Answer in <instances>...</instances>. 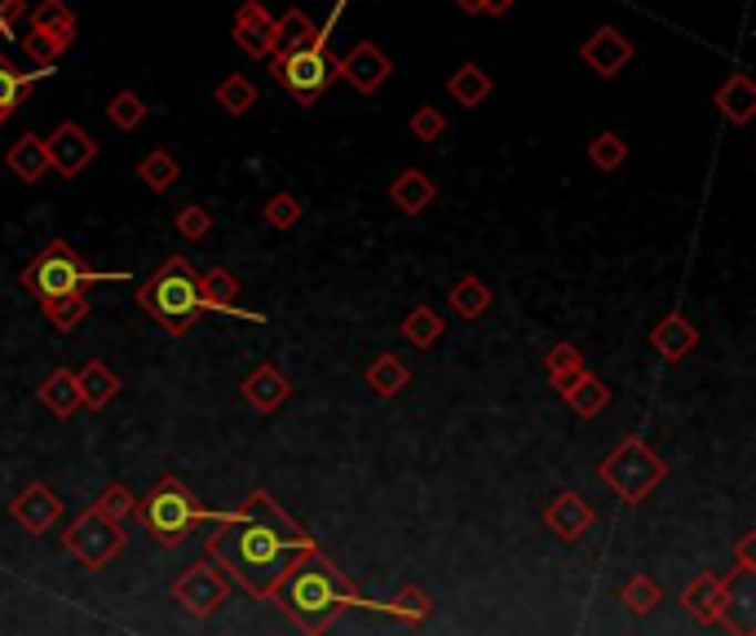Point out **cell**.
<instances>
[{"instance_id": "obj_8", "label": "cell", "mask_w": 756, "mask_h": 636, "mask_svg": "<svg viewBox=\"0 0 756 636\" xmlns=\"http://www.w3.org/2000/svg\"><path fill=\"white\" fill-rule=\"evenodd\" d=\"M62 548H67L80 566L102 571L106 562H115V557L124 553V526H115V522H106V517H98V513L89 509V513H80V517L62 531Z\"/></svg>"}, {"instance_id": "obj_16", "label": "cell", "mask_w": 756, "mask_h": 636, "mask_svg": "<svg viewBox=\"0 0 756 636\" xmlns=\"http://www.w3.org/2000/svg\"><path fill=\"white\" fill-rule=\"evenodd\" d=\"M239 393H244V402L253 407V411H262V416H270V411H279L284 402H288V393H293V384H288V376L275 367V362H262V367H253L248 376H244V384H239Z\"/></svg>"}, {"instance_id": "obj_13", "label": "cell", "mask_w": 756, "mask_h": 636, "mask_svg": "<svg viewBox=\"0 0 756 636\" xmlns=\"http://www.w3.org/2000/svg\"><path fill=\"white\" fill-rule=\"evenodd\" d=\"M633 40L620 31V27H597L584 44H580V58H584V66L589 71H597L602 80H615L629 62H633Z\"/></svg>"}, {"instance_id": "obj_44", "label": "cell", "mask_w": 756, "mask_h": 636, "mask_svg": "<svg viewBox=\"0 0 756 636\" xmlns=\"http://www.w3.org/2000/svg\"><path fill=\"white\" fill-rule=\"evenodd\" d=\"M302 222V199H293V195H275L270 204H266V226H275V230H293Z\"/></svg>"}, {"instance_id": "obj_37", "label": "cell", "mask_w": 756, "mask_h": 636, "mask_svg": "<svg viewBox=\"0 0 756 636\" xmlns=\"http://www.w3.org/2000/svg\"><path fill=\"white\" fill-rule=\"evenodd\" d=\"M217 106H222L226 115H248V111L257 106V84L244 80V75L222 80V84H217Z\"/></svg>"}, {"instance_id": "obj_6", "label": "cell", "mask_w": 756, "mask_h": 636, "mask_svg": "<svg viewBox=\"0 0 756 636\" xmlns=\"http://www.w3.org/2000/svg\"><path fill=\"white\" fill-rule=\"evenodd\" d=\"M597 478H602V486H611L624 504H642L655 486L668 482V460H664L660 451H651L646 438L629 433V438L597 464Z\"/></svg>"}, {"instance_id": "obj_18", "label": "cell", "mask_w": 756, "mask_h": 636, "mask_svg": "<svg viewBox=\"0 0 756 636\" xmlns=\"http://www.w3.org/2000/svg\"><path fill=\"white\" fill-rule=\"evenodd\" d=\"M651 345H655V353H660L664 362H682V358H691V353L699 349V327H695L686 315H668L655 322Z\"/></svg>"}, {"instance_id": "obj_25", "label": "cell", "mask_w": 756, "mask_h": 636, "mask_svg": "<svg viewBox=\"0 0 756 636\" xmlns=\"http://www.w3.org/2000/svg\"><path fill=\"white\" fill-rule=\"evenodd\" d=\"M717 606H722V579L717 575H699V579H691L686 584V593H682V611L695 619V624H717Z\"/></svg>"}, {"instance_id": "obj_41", "label": "cell", "mask_w": 756, "mask_h": 636, "mask_svg": "<svg viewBox=\"0 0 756 636\" xmlns=\"http://www.w3.org/2000/svg\"><path fill=\"white\" fill-rule=\"evenodd\" d=\"M660 602H664V593H660V584H655L651 575H633V579L624 584V606H629L633 615H651Z\"/></svg>"}, {"instance_id": "obj_47", "label": "cell", "mask_w": 756, "mask_h": 636, "mask_svg": "<svg viewBox=\"0 0 756 636\" xmlns=\"http://www.w3.org/2000/svg\"><path fill=\"white\" fill-rule=\"evenodd\" d=\"M735 557H739V566H756V535L748 531L744 540H739V548H735Z\"/></svg>"}, {"instance_id": "obj_19", "label": "cell", "mask_w": 756, "mask_h": 636, "mask_svg": "<svg viewBox=\"0 0 756 636\" xmlns=\"http://www.w3.org/2000/svg\"><path fill=\"white\" fill-rule=\"evenodd\" d=\"M200 297H204V310H222V315H231V318L266 322L262 315L239 310V279H235L231 270H222V266H213V270H204V275H200Z\"/></svg>"}, {"instance_id": "obj_20", "label": "cell", "mask_w": 756, "mask_h": 636, "mask_svg": "<svg viewBox=\"0 0 756 636\" xmlns=\"http://www.w3.org/2000/svg\"><path fill=\"white\" fill-rule=\"evenodd\" d=\"M713 102H717V111H722V120L726 124H748L756 115V84L748 71H735L717 93H713Z\"/></svg>"}, {"instance_id": "obj_43", "label": "cell", "mask_w": 756, "mask_h": 636, "mask_svg": "<svg viewBox=\"0 0 756 636\" xmlns=\"http://www.w3.org/2000/svg\"><path fill=\"white\" fill-rule=\"evenodd\" d=\"M208 230H213V213H208L204 204H186V208L177 213V235H182V239L200 244Z\"/></svg>"}, {"instance_id": "obj_17", "label": "cell", "mask_w": 756, "mask_h": 636, "mask_svg": "<svg viewBox=\"0 0 756 636\" xmlns=\"http://www.w3.org/2000/svg\"><path fill=\"white\" fill-rule=\"evenodd\" d=\"M389 58H385V49H377V44H355L341 62H337V75H346L359 93H377L380 84L389 80Z\"/></svg>"}, {"instance_id": "obj_3", "label": "cell", "mask_w": 756, "mask_h": 636, "mask_svg": "<svg viewBox=\"0 0 756 636\" xmlns=\"http://www.w3.org/2000/svg\"><path fill=\"white\" fill-rule=\"evenodd\" d=\"M137 306L155 318L168 336H186L204 310V297H200V275L191 270L186 257H168L142 288H137Z\"/></svg>"}, {"instance_id": "obj_39", "label": "cell", "mask_w": 756, "mask_h": 636, "mask_svg": "<svg viewBox=\"0 0 756 636\" xmlns=\"http://www.w3.org/2000/svg\"><path fill=\"white\" fill-rule=\"evenodd\" d=\"M589 160H593L602 173H615V168L629 160V142H624L620 133L606 129V133H597V137L589 142Z\"/></svg>"}, {"instance_id": "obj_49", "label": "cell", "mask_w": 756, "mask_h": 636, "mask_svg": "<svg viewBox=\"0 0 756 636\" xmlns=\"http://www.w3.org/2000/svg\"><path fill=\"white\" fill-rule=\"evenodd\" d=\"M456 4H460L464 13H482V4H487V0H456Z\"/></svg>"}, {"instance_id": "obj_42", "label": "cell", "mask_w": 756, "mask_h": 636, "mask_svg": "<svg viewBox=\"0 0 756 636\" xmlns=\"http://www.w3.org/2000/svg\"><path fill=\"white\" fill-rule=\"evenodd\" d=\"M106 115H111L115 129H137V124L146 120V102H142L137 93H115L111 106H106Z\"/></svg>"}, {"instance_id": "obj_34", "label": "cell", "mask_w": 756, "mask_h": 636, "mask_svg": "<svg viewBox=\"0 0 756 636\" xmlns=\"http://www.w3.org/2000/svg\"><path fill=\"white\" fill-rule=\"evenodd\" d=\"M93 513L106 517V522H115V526H124L129 517H137V500H133V491H129L124 482H111V486L93 500Z\"/></svg>"}, {"instance_id": "obj_45", "label": "cell", "mask_w": 756, "mask_h": 636, "mask_svg": "<svg viewBox=\"0 0 756 636\" xmlns=\"http://www.w3.org/2000/svg\"><path fill=\"white\" fill-rule=\"evenodd\" d=\"M442 133H447V120H442L438 106H420V111L411 115V137H416V142H438Z\"/></svg>"}, {"instance_id": "obj_26", "label": "cell", "mask_w": 756, "mask_h": 636, "mask_svg": "<svg viewBox=\"0 0 756 636\" xmlns=\"http://www.w3.org/2000/svg\"><path fill=\"white\" fill-rule=\"evenodd\" d=\"M328 35L315 27V18L310 13H302V9H288L284 18H275V53L279 49H310V44H324Z\"/></svg>"}, {"instance_id": "obj_33", "label": "cell", "mask_w": 756, "mask_h": 636, "mask_svg": "<svg viewBox=\"0 0 756 636\" xmlns=\"http://www.w3.org/2000/svg\"><path fill=\"white\" fill-rule=\"evenodd\" d=\"M402 340L407 345H416V349H429V345H438L442 340V315L433 310V306H416L411 315L402 318Z\"/></svg>"}, {"instance_id": "obj_11", "label": "cell", "mask_w": 756, "mask_h": 636, "mask_svg": "<svg viewBox=\"0 0 756 636\" xmlns=\"http://www.w3.org/2000/svg\"><path fill=\"white\" fill-rule=\"evenodd\" d=\"M9 517L27 531V535H49L62 517V500L53 495V486L44 482H27L13 500H9Z\"/></svg>"}, {"instance_id": "obj_46", "label": "cell", "mask_w": 756, "mask_h": 636, "mask_svg": "<svg viewBox=\"0 0 756 636\" xmlns=\"http://www.w3.org/2000/svg\"><path fill=\"white\" fill-rule=\"evenodd\" d=\"M22 13H27V0H0V35H9Z\"/></svg>"}, {"instance_id": "obj_28", "label": "cell", "mask_w": 756, "mask_h": 636, "mask_svg": "<svg viewBox=\"0 0 756 636\" xmlns=\"http://www.w3.org/2000/svg\"><path fill=\"white\" fill-rule=\"evenodd\" d=\"M562 398H566V407H571L575 416H584V420H593V416H602V411L611 407V389H606V380H597L593 371H584Z\"/></svg>"}, {"instance_id": "obj_7", "label": "cell", "mask_w": 756, "mask_h": 636, "mask_svg": "<svg viewBox=\"0 0 756 636\" xmlns=\"http://www.w3.org/2000/svg\"><path fill=\"white\" fill-rule=\"evenodd\" d=\"M270 71H275V80L288 89V98L302 102V106H315V102L328 93V84L337 80V62L328 58L324 44L270 53Z\"/></svg>"}, {"instance_id": "obj_27", "label": "cell", "mask_w": 756, "mask_h": 636, "mask_svg": "<svg viewBox=\"0 0 756 636\" xmlns=\"http://www.w3.org/2000/svg\"><path fill=\"white\" fill-rule=\"evenodd\" d=\"M544 371H549V384H553L558 393H566L589 367H584V353H580L571 340H558V345L544 353Z\"/></svg>"}, {"instance_id": "obj_2", "label": "cell", "mask_w": 756, "mask_h": 636, "mask_svg": "<svg viewBox=\"0 0 756 636\" xmlns=\"http://www.w3.org/2000/svg\"><path fill=\"white\" fill-rule=\"evenodd\" d=\"M270 602L302 628V636H324L341 615H350V611L389 615V619H402L407 628H420V624L429 619V611H433L429 597H425L416 584L398 588L394 602H368V597L355 588V579H350L324 548L302 553V557L288 566V575L275 584Z\"/></svg>"}, {"instance_id": "obj_21", "label": "cell", "mask_w": 756, "mask_h": 636, "mask_svg": "<svg viewBox=\"0 0 756 636\" xmlns=\"http://www.w3.org/2000/svg\"><path fill=\"white\" fill-rule=\"evenodd\" d=\"M35 398H40V407H44V411H53L58 420L75 416V411H80V384H75V371H71V367H53V371L40 380Z\"/></svg>"}, {"instance_id": "obj_23", "label": "cell", "mask_w": 756, "mask_h": 636, "mask_svg": "<svg viewBox=\"0 0 756 636\" xmlns=\"http://www.w3.org/2000/svg\"><path fill=\"white\" fill-rule=\"evenodd\" d=\"M4 164L13 168V177H18V182H40V177H49V173H53V168H49L44 137H35V133H22V137L9 146Z\"/></svg>"}, {"instance_id": "obj_5", "label": "cell", "mask_w": 756, "mask_h": 636, "mask_svg": "<svg viewBox=\"0 0 756 636\" xmlns=\"http://www.w3.org/2000/svg\"><path fill=\"white\" fill-rule=\"evenodd\" d=\"M40 306L44 301H58V297H71V293H89V284H124V275H106V270H89L80 261V253L67 244V239H53L18 279Z\"/></svg>"}, {"instance_id": "obj_10", "label": "cell", "mask_w": 756, "mask_h": 636, "mask_svg": "<svg viewBox=\"0 0 756 636\" xmlns=\"http://www.w3.org/2000/svg\"><path fill=\"white\" fill-rule=\"evenodd\" d=\"M717 624H726L731 636H756V566H735L722 579Z\"/></svg>"}, {"instance_id": "obj_14", "label": "cell", "mask_w": 756, "mask_h": 636, "mask_svg": "<svg viewBox=\"0 0 756 636\" xmlns=\"http://www.w3.org/2000/svg\"><path fill=\"white\" fill-rule=\"evenodd\" d=\"M593 522H597V513H593V504H589L580 491H562V495H553V504L544 509V526H549L562 544H580V540L593 531Z\"/></svg>"}, {"instance_id": "obj_40", "label": "cell", "mask_w": 756, "mask_h": 636, "mask_svg": "<svg viewBox=\"0 0 756 636\" xmlns=\"http://www.w3.org/2000/svg\"><path fill=\"white\" fill-rule=\"evenodd\" d=\"M71 40H75V35H44V31H31V35H22V53H27L40 71H49V66H53V58H58Z\"/></svg>"}, {"instance_id": "obj_12", "label": "cell", "mask_w": 756, "mask_h": 636, "mask_svg": "<svg viewBox=\"0 0 756 636\" xmlns=\"http://www.w3.org/2000/svg\"><path fill=\"white\" fill-rule=\"evenodd\" d=\"M44 151H49V168L58 177H80L98 160V142L80 124H58L53 137L44 142Z\"/></svg>"}, {"instance_id": "obj_35", "label": "cell", "mask_w": 756, "mask_h": 636, "mask_svg": "<svg viewBox=\"0 0 756 636\" xmlns=\"http://www.w3.org/2000/svg\"><path fill=\"white\" fill-rule=\"evenodd\" d=\"M40 310H44V318L53 322V331H75V327L89 318V293H71V297L44 301Z\"/></svg>"}, {"instance_id": "obj_30", "label": "cell", "mask_w": 756, "mask_h": 636, "mask_svg": "<svg viewBox=\"0 0 756 636\" xmlns=\"http://www.w3.org/2000/svg\"><path fill=\"white\" fill-rule=\"evenodd\" d=\"M491 301H496V293H491V284H482L478 275H464V279L451 288V310L460 318H482L491 310Z\"/></svg>"}, {"instance_id": "obj_36", "label": "cell", "mask_w": 756, "mask_h": 636, "mask_svg": "<svg viewBox=\"0 0 756 636\" xmlns=\"http://www.w3.org/2000/svg\"><path fill=\"white\" fill-rule=\"evenodd\" d=\"M31 31L44 35H75V13L67 9V0H44L31 9Z\"/></svg>"}, {"instance_id": "obj_48", "label": "cell", "mask_w": 756, "mask_h": 636, "mask_svg": "<svg viewBox=\"0 0 756 636\" xmlns=\"http://www.w3.org/2000/svg\"><path fill=\"white\" fill-rule=\"evenodd\" d=\"M513 4H518V0H487V4H482V13H491V18H504Z\"/></svg>"}, {"instance_id": "obj_38", "label": "cell", "mask_w": 756, "mask_h": 636, "mask_svg": "<svg viewBox=\"0 0 756 636\" xmlns=\"http://www.w3.org/2000/svg\"><path fill=\"white\" fill-rule=\"evenodd\" d=\"M137 177H142L151 191H173L177 177H182V168H177V160H173L168 151H151V155L137 164Z\"/></svg>"}, {"instance_id": "obj_22", "label": "cell", "mask_w": 756, "mask_h": 636, "mask_svg": "<svg viewBox=\"0 0 756 636\" xmlns=\"http://www.w3.org/2000/svg\"><path fill=\"white\" fill-rule=\"evenodd\" d=\"M433 195H438V186H433L420 168H407V173H398V177L389 182V204H394L398 213H407V217H420V213L433 204Z\"/></svg>"}, {"instance_id": "obj_32", "label": "cell", "mask_w": 756, "mask_h": 636, "mask_svg": "<svg viewBox=\"0 0 756 636\" xmlns=\"http://www.w3.org/2000/svg\"><path fill=\"white\" fill-rule=\"evenodd\" d=\"M451 98L460 102V106H478V102H487L491 98V75L478 66V62H464L456 75H451Z\"/></svg>"}, {"instance_id": "obj_15", "label": "cell", "mask_w": 756, "mask_h": 636, "mask_svg": "<svg viewBox=\"0 0 756 636\" xmlns=\"http://www.w3.org/2000/svg\"><path fill=\"white\" fill-rule=\"evenodd\" d=\"M235 40L248 58H270L275 53V18L266 13L262 0H244L235 13Z\"/></svg>"}, {"instance_id": "obj_1", "label": "cell", "mask_w": 756, "mask_h": 636, "mask_svg": "<svg viewBox=\"0 0 756 636\" xmlns=\"http://www.w3.org/2000/svg\"><path fill=\"white\" fill-rule=\"evenodd\" d=\"M310 548H319V540L288 517L266 486H257L239 509L222 513L208 531V562L253 602H270L275 584Z\"/></svg>"}, {"instance_id": "obj_4", "label": "cell", "mask_w": 756, "mask_h": 636, "mask_svg": "<svg viewBox=\"0 0 756 636\" xmlns=\"http://www.w3.org/2000/svg\"><path fill=\"white\" fill-rule=\"evenodd\" d=\"M217 517L222 513H208L182 478H160L151 486V495L137 504V522L151 531V540L160 548H182L195 535V526H213Z\"/></svg>"}, {"instance_id": "obj_24", "label": "cell", "mask_w": 756, "mask_h": 636, "mask_svg": "<svg viewBox=\"0 0 756 636\" xmlns=\"http://www.w3.org/2000/svg\"><path fill=\"white\" fill-rule=\"evenodd\" d=\"M75 384H80V407H89V411H102L120 393V376L106 362H98V358L75 371Z\"/></svg>"}, {"instance_id": "obj_29", "label": "cell", "mask_w": 756, "mask_h": 636, "mask_svg": "<svg viewBox=\"0 0 756 636\" xmlns=\"http://www.w3.org/2000/svg\"><path fill=\"white\" fill-rule=\"evenodd\" d=\"M407 384H411V371H407V362H402L398 353H380V358H372V367H368V389H372L377 398H398Z\"/></svg>"}, {"instance_id": "obj_31", "label": "cell", "mask_w": 756, "mask_h": 636, "mask_svg": "<svg viewBox=\"0 0 756 636\" xmlns=\"http://www.w3.org/2000/svg\"><path fill=\"white\" fill-rule=\"evenodd\" d=\"M35 75H44V71H31V75H18L13 71V62L0 53V124L27 102V93H31V84H35Z\"/></svg>"}, {"instance_id": "obj_9", "label": "cell", "mask_w": 756, "mask_h": 636, "mask_svg": "<svg viewBox=\"0 0 756 636\" xmlns=\"http://www.w3.org/2000/svg\"><path fill=\"white\" fill-rule=\"evenodd\" d=\"M173 602L195 619H213L231 602V579L213 562H195L186 575L173 579Z\"/></svg>"}]
</instances>
